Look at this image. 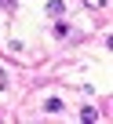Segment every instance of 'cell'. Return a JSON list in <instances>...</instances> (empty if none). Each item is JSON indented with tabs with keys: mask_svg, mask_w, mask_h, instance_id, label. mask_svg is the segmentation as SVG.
Here are the masks:
<instances>
[{
	"mask_svg": "<svg viewBox=\"0 0 113 124\" xmlns=\"http://www.w3.org/2000/svg\"><path fill=\"white\" fill-rule=\"evenodd\" d=\"M47 15L51 18H62L66 15V4H62V0H47Z\"/></svg>",
	"mask_w": 113,
	"mask_h": 124,
	"instance_id": "obj_1",
	"label": "cell"
},
{
	"mask_svg": "<svg viewBox=\"0 0 113 124\" xmlns=\"http://www.w3.org/2000/svg\"><path fill=\"white\" fill-rule=\"evenodd\" d=\"M44 109H47V113H62V102H59V99H47Z\"/></svg>",
	"mask_w": 113,
	"mask_h": 124,
	"instance_id": "obj_2",
	"label": "cell"
},
{
	"mask_svg": "<svg viewBox=\"0 0 113 124\" xmlns=\"http://www.w3.org/2000/svg\"><path fill=\"white\" fill-rule=\"evenodd\" d=\"M80 120H98V109H91V106H88V109H80Z\"/></svg>",
	"mask_w": 113,
	"mask_h": 124,
	"instance_id": "obj_3",
	"label": "cell"
},
{
	"mask_svg": "<svg viewBox=\"0 0 113 124\" xmlns=\"http://www.w3.org/2000/svg\"><path fill=\"white\" fill-rule=\"evenodd\" d=\"M84 4H88V8H106L109 0H84Z\"/></svg>",
	"mask_w": 113,
	"mask_h": 124,
	"instance_id": "obj_4",
	"label": "cell"
},
{
	"mask_svg": "<svg viewBox=\"0 0 113 124\" xmlns=\"http://www.w3.org/2000/svg\"><path fill=\"white\" fill-rule=\"evenodd\" d=\"M0 8H4V11H15V0H0Z\"/></svg>",
	"mask_w": 113,
	"mask_h": 124,
	"instance_id": "obj_5",
	"label": "cell"
},
{
	"mask_svg": "<svg viewBox=\"0 0 113 124\" xmlns=\"http://www.w3.org/2000/svg\"><path fill=\"white\" fill-rule=\"evenodd\" d=\"M8 88V77H4V70H0V91H4Z\"/></svg>",
	"mask_w": 113,
	"mask_h": 124,
	"instance_id": "obj_6",
	"label": "cell"
}]
</instances>
